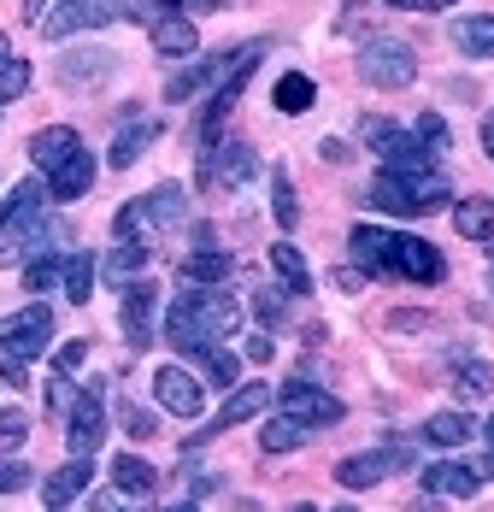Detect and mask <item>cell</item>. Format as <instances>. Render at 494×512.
<instances>
[{
	"mask_svg": "<svg viewBox=\"0 0 494 512\" xmlns=\"http://www.w3.org/2000/svg\"><path fill=\"white\" fill-rule=\"evenodd\" d=\"M148 142H159V118H130V124L118 130V142H112V165L130 171L136 159L148 154Z\"/></svg>",
	"mask_w": 494,
	"mask_h": 512,
	"instance_id": "cell-26",
	"label": "cell"
},
{
	"mask_svg": "<svg viewBox=\"0 0 494 512\" xmlns=\"http://www.w3.org/2000/svg\"><path fill=\"white\" fill-rule=\"evenodd\" d=\"M265 407H271V389H265V383H236L230 401H224L218 418H212V436H224V430H236V424H247V418H259Z\"/></svg>",
	"mask_w": 494,
	"mask_h": 512,
	"instance_id": "cell-17",
	"label": "cell"
},
{
	"mask_svg": "<svg viewBox=\"0 0 494 512\" xmlns=\"http://www.w3.org/2000/svg\"><path fill=\"white\" fill-rule=\"evenodd\" d=\"M89 189H95V159H89V148H77L59 171H48V195L53 201H83Z\"/></svg>",
	"mask_w": 494,
	"mask_h": 512,
	"instance_id": "cell-18",
	"label": "cell"
},
{
	"mask_svg": "<svg viewBox=\"0 0 494 512\" xmlns=\"http://www.w3.org/2000/svg\"><path fill=\"white\" fill-rule=\"evenodd\" d=\"M277 407L295 412V418H306V424H342V412H347L336 395H324L318 383H300V377L277 389Z\"/></svg>",
	"mask_w": 494,
	"mask_h": 512,
	"instance_id": "cell-14",
	"label": "cell"
},
{
	"mask_svg": "<svg viewBox=\"0 0 494 512\" xmlns=\"http://www.w3.org/2000/svg\"><path fill=\"white\" fill-rule=\"evenodd\" d=\"M359 142L383 159L389 177H436V154L418 142V130H400L389 118H365L359 124Z\"/></svg>",
	"mask_w": 494,
	"mask_h": 512,
	"instance_id": "cell-2",
	"label": "cell"
},
{
	"mask_svg": "<svg viewBox=\"0 0 494 512\" xmlns=\"http://www.w3.org/2000/svg\"><path fill=\"white\" fill-rule=\"evenodd\" d=\"M42 201H53L48 183H36V177H30V183H18V189L0 201V236H6V230H18V224H30V218H42Z\"/></svg>",
	"mask_w": 494,
	"mask_h": 512,
	"instance_id": "cell-24",
	"label": "cell"
},
{
	"mask_svg": "<svg viewBox=\"0 0 494 512\" xmlns=\"http://www.w3.org/2000/svg\"><path fill=\"white\" fill-rule=\"evenodd\" d=\"M271 212H277V224H283V230H295V224H300V201H295V183H289V171H283V165L271 171Z\"/></svg>",
	"mask_w": 494,
	"mask_h": 512,
	"instance_id": "cell-37",
	"label": "cell"
},
{
	"mask_svg": "<svg viewBox=\"0 0 494 512\" xmlns=\"http://www.w3.org/2000/svg\"><path fill=\"white\" fill-rule=\"evenodd\" d=\"M148 30H153V48L165 53V59H189V53H200V36H195V24H189L183 12H165V18H153Z\"/></svg>",
	"mask_w": 494,
	"mask_h": 512,
	"instance_id": "cell-22",
	"label": "cell"
},
{
	"mask_svg": "<svg viewBox=\"0 0 494 512\" xmlns=\"http://www.w3.org/2000/svg\"><path fill=\"white\" fill-rule=\"evenodd\" d=\"M236 330H242V307H236L230 289H218V283L177 289V301L165 312V336H171V348H183V354H195L206 342H224V336H236Z\"/></svg>",
	"mask_w": 494,
	"mask_h": 512,
	"instance_id": "cell-1",
	"label": "cell"
},
{
	"mask_svg": "<svg viewBox=\"0 0 494 512\" xmlns=\"http://www.w3.org/2000/svg\"><path fill=\"white\" fill-rule=\"evenodd\" d=\"M359 77H365L371 89H406V83L418 77V48L400 42V36H371V42L359 48Z\"/></svg>",
	"mask_w": 494,
	"mask_h": 512,
	"instance_id": "cell-5",
	"label": "cell"
},
{
	"mask_svg": "<svg viewBox=\"0 0 494 512\" xmlns=\"http://www.w3.org/2000/svg\"><path fill=\"white\" fill-rule=\"evenodd\" d=\"M24 436H30V418L0 407V454H18V448H24Z\"/></svg>",
	"mask_w": 494,
	"mask_h": 512,
	"instance_id": "cell-42",
	"label": "cell"
},
{
	"mask_svg": "<svg viewBox=\"0 0 494 512\" xmlns=\"http://www.w3.org/2000/svg\"><path fill=\"white\" fill-rule=\"evenodd\" d=\"M189 359H195V365L212 377V383H218V389H236V383H242V359L230 354L224 342H206V348H195Z\"/></svg>",
	"mask_w": 494,
	"mask_h": 512,
	"instance_id": "cell-29",
	"label": "cell"
},
{
	"mask_svg": "<svg viewBox=\"0 0 494 512\" xmlns=\"http://www.w3.org/2000/svg\"><path fill=\"white\" fill-rule=\"evenodd\" d=\"M112 230H118V242H142V236H148V212H142V201L118 206V218H112Z\"/></svg>",
	"mask_w": 494,
	"mask_h": 512,
	"instance_id": "cell-41",
	"label": "cell"
},
{
	"mask_svg": "<svg viewBox=\"0 0 494 512\" xmlns=\"http://www.w3.org/2000/svg\"><path fill=\"white\" fill-rule=\"evenodd\" d=\"M406 465H412V448H406V442H389V448H371V454H347V460L336 465V483H342V489H377L383 477H395Z\"/></svg>",
	"mask_w": 494,
	"mask_h": 512,
	"instance_id": "cell-9",
	"label": "cell"
},
{
	"mask_svg": "<svg viewBox=\"0 0 494 512\" xmlns=\"http://www.w3.org/2000/svg\"><path fill=\"white\" fill-rule=\"evenodd\" d=\"M271 101H277V112H289V118H295V112H306V106L318 101V83H312L306 71H283V77H277V89H271Z\"/></svg>",
	"mask_w": 494,
	"mask_h": 512,
	"instance_id": "cell-32",
	"label": "cell"
},
{
	"mask_svg": "<svg viewBox=\"0 0 494 512\" xmlns=\"http://www.w3.org/2000/svg\"><path fill=\"white\" fill-rule=\"evenodd\" d=\"M453 230L465 242H494V201H459L453 206Z\"/></svg>",
	"mask_w": 494,
	"mask_h": 512,
	"instance_id": "cell-33",
	"label": "cell"
},
{
	"mask_svg": "<svg viewBox=\"0 0 494 512\" xmlns=\"http://www.w3.org/2000/svg\"><path fill=\"white\" fill-rule=\"evenodd\" d=\"M389 324H395V330H424V324H430V318H424V312H395V318H389Z\"/></svg>",
	"mask_w": 494,
	"mask_h": 512,
	"instance_id": "cell-51",
	"label": "cell"
},
{
	"mask_svg": "<svg viewBox=\"0 0 494 512\" xmlns=\"http://www.w3.org/2000/svg\"><path fill=\"white\" fill-rule=\"evenodd\" d=\"M83 359H89V342H65V348L53 354V371H65V377H71V371H77Z\"/></svg>",
	"mask_w": 494,
	"mask_h": 512,
	"instance_id": "cell-47",
	"label": "cell"
},
{
	"mask_svg": "<svg viewBox=\"0 0 494 512\" xmlns=\"http://www.w3.org/2000/svg\"><path fill=\"white\" fill-rule=\"evenodd\" d=\"M271 354H277V342H271V336H253V342H247V359H259V365H265Z\"/></svg>",
	"mask_w": 494,
	"mask_h": 512,
	"instance_id": "cell-50",
	"label": "cell"
},
{
	"mask_svg": "<svg viewBox=\"0 0 494 512\" xmlns=\"http://www.w3.org/2000/svg\"><path fill=\"white\" fill-rule=\"evenodd\" d=\"M418 483H424V495H436V501H471V495L483 489V471L465 465V460H436Z\"/></svg>",
	"mask_w": 494,
	"mask_h": 512,
	"instance_id": "cell-15",
	"label": "cell"
},
{
	"mask_svg": "<svg viewBox=\"0 0 494 512\" xmlns=\"http://www.w3.org/2000/svg\"><path fill=\"white\" fill-rule=\"evenodd\" d=\"M483 154L494 159V118H483Z\"/></svg>",
	"mask_w": 494,
	"mask_h": 512,
	"instance_id": "cell-53",
	"label": "cell"
},
{
	"mask_svg": "<svg viewBox=\"0 0 494 512\" xmlns=\"http://www.w3.org/2000/svg\"><path fill=\"white\" fill-rule=\"evenodd\" d=\"M112 18H124V0H59L48 18H42V36L65 42V36L100 30V24H112Z\"/></svg>",
	"mask_w": 494,
	"mask_h": 512,
	"instance_id": "cell-8",
	"label": "cell"
},
{
	"mask_svg": "<svg viewBox=\"0 0 494 512\" xmlns=\"http://www.w3.org/2000/svg\"><path fill=\"white\" fill-rule=\"evenodd\" d=\"M483 436H489V442H494V418H489V424H483Z\"/></svg>",
	"mask_w": 494,
	"mask_h": 512,
	"instance_id": "cell-55",
	"label": "cell"
},
{
	"mask_svg": "<svg viewBox=\"0 0 494 512\" xmlns=\"http://www.w3.org/2000/svg\"><path fill=\"white\" fill-rule=\"evenodd\" d=\"M142 212H148V230H183V218H189V195H183V183H159L142 195Z\"/></svg>",
	"mask_w": 494,
	"mask_h": 512,
	"instance_id": "cell-19",
	"label": "cell"
},
{
	"mask_svg": "<svg viewBox=\"0 0 494 512\" xmlns=\"http://www.w3.org/2000/svg\"><path fill=\"white\" fill-rule=\"evenodd\" d=\"M365 201L377 206V212H395V218H424V212H442L447 206V177H377L371 189H365Z\"/></svg>",
	"mask_w": 494,
	"mask_h": 512,
	"instance_id": "cell-3",
	"label": "cell"
},
{
	"mask_svg": "<svg viewBox=\"0 0 494 512\" xmlns=\"http://www.w3.org/2000/svg\"><path fill=\"white\" fill-rule=\"evenodd\" d=\"M153 395H159V407L177 412V418H200V407H206L195 371H183V365H159L153 371Z\"/></svg>",
	"mask_w": 494,
	"mask_h": 512,
	"instance_id": "cell-13",
	"label": "cell"
},
{
	"mask_svg": "<svg viewBox=\"0 0 494 512\" xmlns=\"http://www.w3.org/2000/svg\"><path fill=\"white\" fill-rule=\"evenodd\" d=\"M418 142H424L430 154H442L447 148V118L442 112H418Z\"/></svg>",
	"mask_w": 494,
	"mask_h": 512,
	"instance_id": "cell-43",
	"label": "cell"
},
{
	"mask_svg": "<svg viewBox=\"0 0 494 512\" xmlns=\"http://www.w3.org/2000/svg\"><path fill=\"white\" fill-rule=\"evenodd\" d=\"M453 389H459V401H483V395L494 389V371L483 365V359L459 354L453 359Z\"/></svg>",
	"mask_w": 494,
	"mask_h": 512,
	"instance_id": "cell-35",
	"label": "cell"
},
{
	"mask_svg": "<svg viewBox=\"0 0 494 512\" xmlns=\"http://www.w3.org/2000/svg\"><path fill=\"white\" fill-rule=\"evenodd\" d=\"M100 271H106V283H118V289H124L130 277H142V271H148V242H118V248L106 254Z\"/></svg>",
	"mask_w": 494,
	"mask_h": 512,
	"instance_id": "cell-34",
	"label": "cell"
},
{
	"mask_svg": "<svg viewBox=\"0 0 494 512\" xmlns=\"http://www.w3.org/2000/svg\"><path fill=\"white\" fill-rule=\"evenodd\" d=\"M118 418H124V430H130L136 442H148V436H159V424H153V412H148V407H136V401H124V412H118Z\"/></svg>",
	"mask_w": 494,
	"mask_h": 512,
	"instance_id": "cell-44",
	"label": "cell"
},
{
	"mask_svg": "<svg viewBox=\"0 0 494 512\" xmlns=\"http://www.w3.org/2000/svg\"><path fill=\"white\" fill-rule=\"evenodd\" d=\"M153 307H159V289H153L148 277H130L124 283V301H118V324H124V342L136 354L153 342Z\"/></svg>",
	"mask_w": 494,
	"mask_h": 512,
	"instance_id": "cell-11",
	"label": "cell"
},
{
	"mask_svg": "<svg viewBox=\"0 0 494 512\" xmlns=\"http://www.w3.org/2000/svg\"><path fill=\"white\" fill-rule=\"evenodd\" d=\"M253 171H259V159L247 142H212V148H200V183L206 189H242L253 183Z\"/></svg>",
	"mask_w": 494,
	"mask_h": 512,
	"instance_id": "cell-10",
	"label": "cell"
},
{
	"mask_svg": "<svg viewBox=\"0 0 494 512\" xmlns=\"http://www.w3.org/2000/svg\"><path fill=\"white\" fill-rule=\"evenodd\" d=\"M112 483H118V495H136V501H148L153 483H159V471L148 460H136V454H118L112 460Z\"/></svg>",
	"mask_w": 494,
	"mask_h": 512,
	"instance_id": "cell-30",
	"label": "cell"
},
{
	"mask_svg": "<svg viewBox=\"0 0 494 512\" xmlns=\"http://www.w3.org/2000/svg\"><path fill=\"white\" fill-rule=\"evenodd\" d=\"M477 436V424H471V412H436L430 424H424V442H436V448H465Z\"/></svg>",
	"mask_w": 494,
	"mask_h": 512,
	"instance_id": "cell-31",
	"label": "cell"
},
{
	"mask_svg": "<svg viewBox=\"0 0 494 512\" xmlns=\"http://www.w3.org/2000/svg\"><path fill=\"white\" fill-rule=\"evenodd\" d=\"M77 148H83V136H77L71 124H48V130H36V136H30V159H36L42 171H59Z\"/></svg>",
	"mask_w": 494,
	"mask_h": 512,
	"instance_id": "cell-21",
	"label": "cell"
},
{
	"mask_svg": "<svg viewBox=\"0 0 494 512\" xmlns=\"http://www.w3.org/2000/svg\"><path fill=\"white\" fill-rule=\"evenodd\" d=\"M489 254H494V242H489Z\"/></svg>",
	"mask_w": 494,
	"mask_h": 512,
	"instance_id": "cell-56",
	"label": "cell"
},
{
	"mask_svg": "<svg viewBox=\"0 0 494 512\" xmlns=\"http://www.w3.org/2000/svg\"><path fill=\"white\" fill-rule=\"evenodd\" d=\"M95 277H100L95 254H83V248H77V254L59 265V289H65V301H77V307H83V301L95 295Z\"/></svg>",
	"mask_w": 494,
	"mask_h": 512,
	"instance_id": "cell-27",
	"label": "cell"
},
{
	"mask_svg": "<svg viewBox=\"0 0 494 512\" xmlns=\"http://www.w3.org/2000/svg\"><path fill=\"white\" fill-rule=\"evenodd\" d=\"M53 283H59V259H53V248L36 254V259H24V289H30V295H42V289H53Z\"/></svg>",
	"mask_w": 494,
	"mask_h": 512,
	"instance_id": "cell-39",
	"label": "cell"
},
{
	"mask_svg": "<svg viewBox=\"0 0 494 512\" xmlns=\"http://www.w3.org/2000/svg\"><path fill=\"white\" fill-rule=\"evenodd\" d=\"M318 154L330 159V165H347V159H353V148H347V142H336V136H330V142H318Z\"/></svg>",
	"mask_w": 494,
	"mask_h": 512,
	"instance_id": "cell-49",
	"label": "cell"
},
{
	"mask_svg": "<svg viewBox=\"0 0 494 512\" xmlns=\"http://www.w3.org/2000/svg\"><path fill=\"white\" fill-rule=\"evenodd\" d=\"M24 89H30V59H6V65H0V106L18 101Z\"/></svg>",
	"mask_w": 494,
	"mask_h": 512,
	"instance_id": "cell-40",
	"label": "cell"
},
{
	"mask_svg": "<svg viewBox=\"0 0 494 512\" xmlns=\"http://www.w3.org/2000/svg\"><path fill=\"white\" fill-rule=\"evenodd\" d=\"M6 59H12V53H6V30H0V65H6Z\"/></svg>",
	"mask_w": 494,
	"mask_h": 512,
	"instance_id": "cell-54",
	"label": "cell"
},
{
	"mask_svg": "<svg viewBox=\"0 0 494 512\" xmlns=\"http://www.w3.org/2000/svg\"><path fill=\"white\" fill-rule=\"evenodd\" d=\"M106 71H112V53L106 48H89V59H65V65H59L65 83H100Z\"/></svg>",
	"mask_w": 494,
	"mask_h": 512,
	"instance_id": "cell-38",
	"label": "cell"
},
{
	"mask_svg": "<svg viewBox=\"0 0 494 512\" xmlns=\"http://www.w3.org/2000/svg\"><path fill=\"white\" fill-rule=\"evenodd\" d=\"M100 395H106V383H89L77 401H71V412H65V448L71 454H89L95 460V448L106 442V407H100Z\"/></svg>",
	"mask_w": 494,
	"mask_h": 512,
	"instance_id": "cell-7",
	"label": "cell"
},
{
	"mask_svg": "<svg viewBox=\"0 0 494 512\" xmlns=\"http://www.w3.org/2000/svg\"><path fill=\"white\" fill-rule=\"evenodd\" d=\"M259 53H265V42H247V48H236V59H230V71L218 77L212 101H206V112H200V148H212V142H218L224 118L236 112V101H242V89H247V77H253V65H259Z\"/></svg>",
	"mask_w": 494,
	"mask_h": 512,
	"instance_id": "cell-4",
	"label": "cell"
},
{
	"mask_svg": "<svg viewBox=\"0 0 494 512\" xmlns=\"http://www.w3.org/2000/svg\"><path fill=\"white\" fill-rule=\"evenodd\" d=\"M53 348V312L42 307V301H30V307H18V312H6L0 318V354L6 359H42Z\"/></svg>",
	"mask_w": 494,
	"mask_h": 512,
	"instance_id": "cell-6",
	"label": "cell"
},
{
	"mask_svg": "<svg viewBox=\"0 0 494 512\" xmlns=\"http://www.w3.org/2000/svg\"><path fill=\"white\" fill-rule=\"evenodd\" d=\"M18 489H30V465L0 460V495H18Z\"/></svg>",
	"mask_w": 494,
	"mask_h": 512,
	"instance_id": "cell-46",
	"label": "cell"
},
{
	"mask_svg": "<svg viewBox=\"0 0 494 512\" xmlns=\"http://www.w3.org/2000/svg\"><path fill=\"white\" fill-rule=\"evenodd\" d=\"M230 59H236V53H212V59H195L189 71H177V77L165 83V101L183 106V101H195L200 89H218V77L230 71Z\"/></svg>",
	"mask_w": 494,
	"mask_h": 512,
	"instance_id": "cell-16",
	"label": "cell"
},
{
	"mask_svg": "<svg viewBox=\"0 0 494 512\" xmlns=\"http://www.w3.org/2000/svg\"><path fill=\"white\" fill-rule=\"evenodd\" d=\"M271 271L283 277V289H289V295H312V265L300 259L295 242H271Z\"/></svg>",
	"mask_w": 494,
	"mask_h": 512,
	"instance_id": "cell-28",
	"label": "cell"
},
{
	"mask_svg": "<svg viewBox=\"0 0 494 512\" xmlns=\"http://www.w3.org/2000/svg\"><path fill=\"white\" fill-rule=\"evenodd\" d=\"M89 477H95L89 454H71V460H65V465L48 477V483H42V501H48V507H71V501L89 489Z\"/></svg>",
	"mask_w": 494,
	"mask_h": 512,
	"instance_id": "cell-20",
	"label": "cell"
},
{
	"mask_svg": "<svg viewBox=\"0 0 494 512\" xmlns=\"http://www.w3.org/2000/svg\"><path fill=\"white\" fill-rule=\"evenodd\" d=\"M177 271H183V283H224V277H230V254H218V248H195Z\"/></svg>",
	"mask_w": 494,
	"mask_h": 512,
	"instance_id": "cell-36",
	"label": "cell"
},
{
	"mask_svg": "<svg viewBox=\"0 0 494 512\" xmlns=\"http://www.w3.org/2000/svg\"><path fill=\"white\" fill-rule=\"evenodd\" d=\"M318 436V424H306V418H295V412H277L265 430H259V448L265 454H295V448H306Z\"/></svg>",
	"mask_w": 494,
	"mask_h": 512,
	"instance_id": "cell-23",
	"label": "cell"
},
{
	"mask_svg": "<svg viewBox=\"0 0 494 512\" xmlns=\"http://www.w3.org/2000/svg\"><path fill=\"white\" fill-rule=\"evenodd\" d=\"M383 6H406V12H442V6H459V0H383Z\"/></svg>",
	"mask_w": 494,
	"mask_h": 512,
	"instance_id": "cell-48",
	"label": "cell"
},
{
	"mask_svg": "<svg viewBox=\"0 0 494 512\" xmlns=\"http://www.w3.org/2000/svg\"><path fill=\"white\" fill-rule=\"evenodd\" d=\"M389 271H395V277H412V283H442L447 259L436 254L430 242H418V236H395V230H389Z\"/></svg>",
	"mask_w": 494,
	"mask_h": 512,
	"instance_id": "cell-12",
	"label": "cell"
},
{
	"mask_svg": "<svg viewBox=\"0 0 494 512\" xmlns=\"http://www.w3.org/2000/svg\"><path fill=\"white\" fill-rule=\"evenodd\" d=\"M453 48L471 53V59H494V12H471V18H453Z\"/></svg>",
	"mask_w": 494,
	"mask_h": 512,
	"instance_id": "cell-25",
	"label": "cell"
},
{
	"mask_svg": "<svg viewBox=\"0 0 494 512\" xmlns=\"http://www.w3.org/2000/svg\"><path fill=\"white\" fill-rule=\"evenodd\" d=\"M253 312H259V324H283V295H277V289H259V295H253Z\"/></svg>",
	"mask_w": 494,
	"mask_h": 512,
	"instance_id": "cell-45",
	"label": "cell"
},
{
	"mask_svg": "<svg viewBox=\"0 0 494 512\" xmlns=\"http://www.w3.org/2000/svg\"><path fill=\"white\" fill-rule=\"evenodd\" d=\"M48 6H53V0H24V18H30V24H42V18H48Z\"/></svg>",
	"mask_w": 494,
	"mask_h": 512,
	"instance_id": "cell-52",
	"label": "cell"
}]
</instances>
